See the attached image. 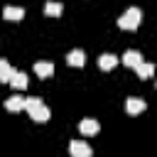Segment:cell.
I'll list each match as a JSON object with an SVG mask.
<instances>
[{
  "label": "cell",
  "instance_id": "1",
  "mask_svg": "<svg viewBox=\"0 0 157 157\" xmlns=\"http://www.w3.org/2000/svg\"><path fill=\"white\" fill-rule=\"evenodd\" d=\"M25 110H27V113H29V118H32V120H37V123H47V120L52 118V110L44 105V101H42V98H27Z\"/></svg>",
  "mask_w": 157,
  "mask_h": 157
},
{
  "label": "cell",
  "instance_id": "2",
  "mask_svg": "<svg viewBox=\"0 0 157 157\" xmlns=\"http://www.w3.org/2000/svg\"><path fill=\"white\" fill-rule=\"evenodd\" d=\"M142 22V10L140 7H128L120 17H118V27L120 29H137Z\"/></svg>",
  "mask_w": 157,
  "mask_h": 157
},
{
  "label": "cell",
  "instance_id": "3",
  "mask_svg": "<svg viewBox=\"0 0 157 157\" xmlns=\"http://www.w3.org/2000/svg\"><path fill=\"white\" fill-rule=\"evenodd\" d=\"M78 130H81L83 135H98L101 125H98V120H96V118H83V120L78 123Z\"/></svg>",
  "mask_w": 157,
  "mask_h": 157
},
{
  "label": "cell",
  "instance_id": "4",
  "mask_svg": "<svg viewBox=\"0 0 157 157\" xmlns=\"http://www.w3.org/2000/svg\"><path fill=\"white\" fill-rule=\"evenodd\" d=\"M69 152H71L74 157H91V147H88L86 142H81V140H71Z\"/></svg>",
  "mask_w": 157,
  "mask_h": 157
},
{
  "label": "cell",
  "instance_id": "5",
  "mask_svg": "<svg viewBox=\"0 0 157 157\" xmlns=\"http://www.w3.org/2000/svg\"><path fill=\"white\" fill-rule=\"evenodd\" d=\"M145 108H147V103H145L142 98H135V96H132V98L125 101V110H128L130 115H137V113H142Z\"/></svg>",
  "mask_w": 157,
  "mask_h": 157
},
{
  "label": "cell",
  "instance_id": "6",
  "mask_svg": "<svg viewBox=\"0 0 157 157\" xmlns=\"http://www.w3.org/2000/svg\"><path fill=\"white\" fill-rule=\"evenodd\" d=\"M66 64H69V66H83V64H86V54H83L81 49H71V52L66 54Z\"/></svg>",
  "mask_w": 157,
  "mask_h": 157
},
{
  "label": "cell",
  "instance_id": "7",
  "mask_svg": "<svg viewBox=\"0 0 157 157\" xmlns=\"http://www.w3.org/2000/svg\"><path fill=\"white\" fill-rule=\"evenodd\" d=\"M34 74H37L39 78H49V76L54 74V64H52V61H37V64H34Z\"/></svg>",
  "mask_w": 157,
  "mask_h": 157
},
{
  "label": "cell",
  "instance_id": "8",
  "mask_svg": "<svg viewBox=\"0 0 157 157\" xmlns=\"http://www.w3.org/2000/svg\"><path fill=\"white\" fill-rule=\"evenodd\" d=\"M25 103H27V98H20V96H10V98L5 101V108H7L10 113H20V110H25Z\"/></svg>",
  "mask_w": 157,
  "mask_h": 157
},
{
  "label": "cell",
  "instance_id": "9",
  "mask_svg": "<svg viewBox=\"0 0 157 157\" xmlns=\"http://www.w3.org/2000/svg\"><path fill=\"white\" fill-rule=\"evenodd\" d=\"M2 17L10 20V22H20V20L25 17V10H22V7H12V5H7V7L2 10Z\"/></svg>",
  "mask_w": 157,
  "mask_h": 157
},
{
  "label": "cell",
  "instance_id": "10",
  "mask_svg": "<svg viewBox=\"0 0 157 157\" xmlns=\"http://www.w3.org/2000/svg\"><path fill=\"white\" fill-rule=\"evenodd\" d=\"M140 61H142V54H140V52H135V49H128V52L123 54V64H125V66H130V69H135Z\"/></svg>",
  "mask_w": 157,
  "mask_h": 157
},
{
  "label": "cell",
  "instance_id": "11",
  "mask_svg": "<svg viewBox=\"0 0 157 157\" xmlns=\"http://www.w3.org/2000/svg\"><path fill=\"white\" fill-rule=\"evenodd\" d=\"M115 64H118L115 54H101V59H98V69H103V71H110Z\"/></svg>",
  "mask_w": 157,
  "mask_h": 157
},
{
  "label": "cell",
  "instance_id": "12",
  "mask_svg": "<svg viewBox=\"0 0 157 157\" xmlns=\"http://www.w3.org/2000/svg\"><path fill=\"white\" fill-rule=\"evenodd\" d=\"M10 86H15L17 91L27 88V74H22V71H15V74H12V78H10Z\"/></svg>",
  "mask_w": 157,
  "mask_h": 157
},
{
  "label": "cell",
  "instance_id": "13",
  "mask_svg": "<svg viewBox=\"0 0 157 157\" xmlns=\"http://www.w3.org/2000/svg\"><path fill=\"white\" fill-rule=\"evenodd\" d=\"M12 74H15V69H12L5 59H0V81H2V83H10Z\"/></svg>",
  "mask_w": 157,
  "mask_h": 157
},
{
  "label": "cell",
  "instance_id": "14",
  "mask_svg": "<svg viewBox=\"0 0 157 157\" xmlns=\"http://www.w3.org/2000/svg\"><path fill=\"white\" fill-rule=\"evenodd\" d=\"M44 12H47L49 17H59V15L64 12V5H61V2H54V0H49V2L44 5Z\"/></svg>",
  "mask_w": 157,
  "mask_h": 157
},
{
  "label": "cell",
  "instance_id": "15",
  "mask_svg": "<svg viewBox=\"0 0 157 157\" xmlns=\"http://www.w3.org/2000/svg\"><path fill=\"white\" fill-rule=\"evenodd\" d=\"M135 71H137V76H140V78H150V76L155 74V66H152V64H145V61H140V64L135 66Z\"/></svg>",
  "mask_w": 157,
  "mask_h": 157
},
{
  "label": "cell",
  "instance_id": "16",
  "mask_svg": "<svg viewBox=\"0 0 157 157\" xmlns=\"http://www.w3.org/2000/svg\"><path fill=\"white\" fill-rule=\"evenodd\" d=\"M155 86H157V78H155Z\"/></svg>",
  "mask_w": 157,
  "mask_h": 157
}]
</instances>
